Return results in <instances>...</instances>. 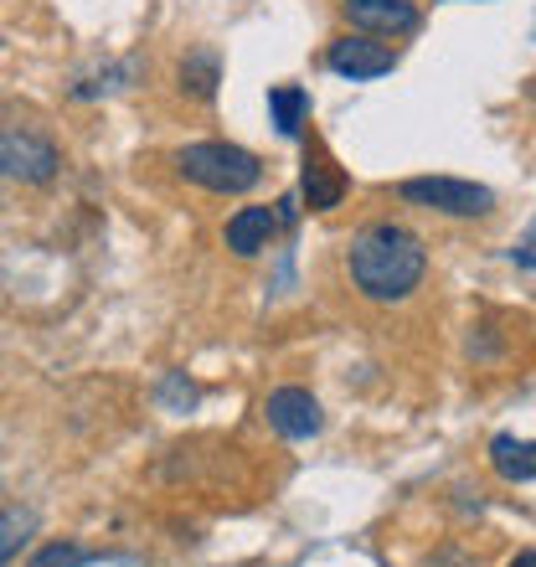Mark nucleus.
<instances>
[{
  "label": "nucleus",
  "instance_id": "obj_1",
  "mask_svg": "<svg viewBox=\"0 0 536 567\" xmlns=\"http://www.w3.org/2000/svg\"><path fill=\"white\" fill-rule=\"evenodd\" d=\"M346 269H351V284H357L367 299L377 305H398L423 284L429 274V248L418 233L398 223H372L361 227L351 238V254H346Z\"/></svg>",
  "mask_w": 536,
  "mask_h": 567
},
{
  "label": "nucleus",
  "instance_id": "obj_2",
  "mask_svg": "<svg viewBox=\"0 0 536 567\" xmlns=\"http://www.w3.org/2000/svg\"><path fill=\"white\" fill-rule=\"evenodd\" d=\"M176 171L186 181H196L202 192H217V196H243L264 181V161L254 150L227 145V140H196V145L176 150Z\"/></svg>",
  "mask_w": 536,
  "mask_h": 567
},
{
  "label": "nucleus",
  "instance_id": "obj_3",
  "mask_svg": "<svg viewBox=\"0 0 536 567\" xmlns=\"http://www.w3.org/2000/svg\"><path fill=\"white\" fill-rule=\"evenodd\" d=\"M402 202L429 212H444V217H485L495 207L491 186H475V181H454V176H413L398 186Z\"/></svg>",
  "mask_w": 536,
  "mask_h": 567
},
{
  "label": "nucleus",
  "instance_id": "obj_4",
  "mask_svg": "<svg viewBox=\"0 0 536 567\" xmlns=\"http://www.w3.org/2000/svg\"><path fill=\"white\" fill-rule=\"evenodd\" d=\"M58 145L31 130H0V176L27 181V186H47L58 176Z\"/></svg>",
  "mask_w": 536,
  "mask_h": 567
},
{
  "label": "nucleus",
  "instance_id": "obj_5",
  "mask_svg": "<svg viewBox=\"0 0 536 567\" xmlns=\"http://www.w3.org/2000/svg\"><path fill=\"white\" fill-rule=\"evenodd\" d=\"M326 68L351 78V83H372V78H388L392 68H398V52L372 42V37L361 31V37H336V42L326 47Z\"/></svg>",
  "mask_w": 536,
  "mask_h": 567
},
{
  "label": "nucleus",
  "instance_id": "obj_6",
  "mask_svg": "<svg viewBox=\"0 0 536 567\" xmlns=\"http://www.w3.org/2000/svg\"><path fill=\"white\" fill-rule=\"evenodd\" d=\"M264 419L279 439H310V433L326 429V413L305 388H274L264 403Z\"/></svg>",
  "mask_w": 536,
  "mask_h": 567
},
{
  "label": "nucleus",
  "instance_id": "obj_7",
  "mask_svg": "<svg viewBox=\"0 0 536 567\" xmlns=\"http://www.w3.org/2000/svg\"><path fill=\"white\" fill-rule=\"evenodd\" d=\"M341 11L367 37H413L423 21L413 0H341Z\"/></svg>",
  "mask_w": 536,
  "mask_h": 567
},
{
  "label": "nucleus",
  "instance_id": "obj_8",
  "mask_svg": "<svg viewBox=\"0 0 536 567\" xmlns=\"http://www.w3.org/2000/svg\"><path fill=\"white\" fill-rule=\"evenodd\" d=\"M341 196H346V176L336 171L326 145H320V140H305V202H310V212L341 207Z\"/></svg>",
  "mask_w": 536,
  "mask_h": 567
},
{
  "label": "nucleus",
  "instance_id": "obj_9",
  "mask_svg": "<svg viewBox=\"0 0 536 567\" xmlns=\"http://www.w3.org/2000/svg\"><path fill=\"white\" fill-rule=\"evenodd\" d=\"M274 233H279V212H268V207H243L227 217V233L223 243L233 248L238 258H258L274 243Z\"/></svg>",
  "mask_w": 536,
  "mask_h": 567
},
{
  "label": "nucleus",
  "instance_id": "obj_10",
  "mask_svg": "<svg viewBox=\"0 0 536 567\" xmlns=\"http://www.w3.org/2000/svg\"><path fill=\"white\" fill-rule=\"evenodd\" d=\"M491 470L511 485H526L536 480V444L532 439H516V433H495L491 439Z\"/></svg>",
  "mask_w": 536,
  "mask_h": 567
},
{
  "label": "nucleus",
  "instance_id": "obj_11",
  "mask_svg": "<svg viewBox=\"0 0 536 567\" xmlns=\"http://www.w3.org/2000/svg\"><path fill=\"white\" fill-rule=\"evenodd\" d=\"M268 114H274V130L284 140H299L310 124V93L295 83H279V89H268Z\"/></svg>",
  "mask_w": 536,
  "mask_h": 567
},
{
  "label": "nucleus",
  "instance_id": "obj_12",
  "mask_svg": "<svg viewBox=\"0 0 536 567\" xmlns=\"http://www.w3.org/2000/svg\"><path fill=\"white\" fill-rule=\"evenodd\" d=\"M217 58L212 52H192V58L181 62V89L192 93V99H212L217 93Z\"/></svg>",
  "mask_w": 536,
  "mask_h": 567
},
{
  "label": "nucleus",
  "instance_id": "obj_13",
  "mask_svg": "<svg viewBox=\"0 0 536 567\" xmlns=\"http://www.w3.org/2000/svg\"><path fill=\"white\" fill-rule=\"evenodd\" d=\"M83 563H93L89 547H78V542H47V547L31 553L27 567H83Z\"/></svg>",
  "mask_w": 536,
  "mask_h": 567
},
{
  "label": "nucleus",
  "instance_id": "obj_14",
  "mask_svg": "<svg viewBox=\"0 0 536 567\" xmlns=\"http://www.w3.org/2000/svg\"><path fill=\"white\" fill-rule=\"evenodd\" d=\"M21 532H27V522H21V516H0V567L11 563V553L21 547Z\"/></svg>",
  "mask_w": 536,
  "mask_h": 567
},
{
  "label": "nucleus",
  "instance_id": "obj_15",
  "mask_svg": "<svg viewBox=\"0 0 536 567\" xmlns=\"http://www.w3.org/2000/svg\"><path fill=\"white\" fill-rule=\"evenodd\" d=\"M161 403H171V408H192V403H196L192 382H181V372H171V377H165V388H161Z\"/></svg>",
  "mask_w": 536,
  "mask_h": 567
},
{
  "label": "nucleus",
  "instance_id": "obj_16",
  "mask_svg": "<svg viewBox=\"0 0 536 567\" xmlns=\"http://www.w3.org/2000/svg\"><path fill=\"white\" fill-rule=\"evenodd\" d=\"M511 258H516L522 269H536V227H532V233H526L522 243H516V254H511Z\"/></svg>",
  "mask_w": 536,
  "mask_h": 567
},
{
  "label": "nucleus",
  "instance_id": "obj_17",
  "mask_svg": "<svg viewBox=\"0 0 536 567\" xmlns=\"http://www.w3.org/2000/svg\"><path fill=\"white\" fill-rule=\"evenodd\" d=\"M511 567H536V553H522V557H516V563H511Z\"/></svg>",
  "mask_w": 536,
  "mask_h": 567
}]
</instances>
